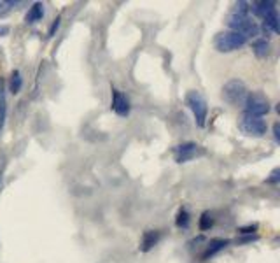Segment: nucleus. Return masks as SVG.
<instances>
[{"label": "nucleus", "mask_w": 280, "mask_h": 263, "mask_svg": "<svg viewBox=\"0 0 280 263\" xmlns=\"http://www.w3.org/2000/svg\"><path fill=\"white\" fill-rule=\"evenodd\" d=\"M228 26L233 32H238L245 39L256 37L259 34V26L256 25V21L249 16V4L247 2H238L235 5V9L231 11V14L228 16Z\"/></svg>", "instance_id": "nucleus-1"}, {"label": "nucleus", "mask_w": 280, "mask_h": 263, "mask_svg": "<svg viewBox=\"0 0 280 263\" xmlns=\"http://www.w3.org/2000/svg\"><path fill=\"white\" fill-rule=\"evenodd\" d=\"M247 39L243 37L238 32H233V30H228V32H221V34L215 35V41H214V46L219 53H231V51L240 49L242 46H245Z\"/></svg>", "instance_id": "nucleus-2"}, {"label": "nucleus", "mask_w": 280, "mask_h": 263, "mask_svg": "<svg viewBox=\"0 0 280 263\" xmlns=\"http://www.w3.org/2000/svg\"><path fill=\"white\" fill-rule=\"evenodd\" d=\"M247 95H249V92H247L245 84L240 79L230 81V83H226L224 88H222V100H224L226 104L235 105V107L245 104Z\"/></svg>", "instance_id": "nucleus-3"}, {"label": "nucleus", "mask_w": 280, "mask_h": 263, "mask_svg": "<svg viewBox=\"0 0 280 263\" xmlns=\"http://www.w3.org/2000/svg\"><path fill=\"white\" fill-rule=\"evenodd\" d=\"M186 104H188V107L191 109L193 114H194L196 125L205 126V120H207L209 109H207V102H205V98H203V95L198 92H189L188 96H186Z\"/></svg>", "instance_id": "nucleus-4"}, {"label": "nucleus", "mask_w": 280, "mask_h": 263, "mask_svg": "<svg viewBox=\"0 0 280 263\" xmlns=\"http://www.w3.org/2000/svg\"><path fill=\"white\" fill-rule=\"evenodd\" d=\"M238 126L243 134L254 135V137H263L266 134V121L263 118L251 116V114L243 113L238 120Z\"/></svg>", "instance_id": "nucleus-5"}, {"label": "nucleus", "mask_w": 280, "mask_h": 263, "mask_svg": "<svg viewBox=\"0 0 280 263\" xmlns=\"http://www.w3.org/2000/svg\"><path fill=\"white\" fill-rule=\"evenodd\" d=\"M243 107H245L247 114L263 118L264 114L270 111V102H268V98L263 95V93H249L247 98H245Z\"/></svg>", "instance_id": "nucleus-6"}, {"label": "nucleus", "mask_w": 280, "mask_h": 263, "mask_svg": "<svg viewBox=\"0 0 280 263\" xmlns=\"http://www.w3.org/2000/svg\"><path fill=\"white\" fill-rule=\"evenodd\" d=\"M200 155H203V149L194 142H186V144H180L175 147V162L179 163L189 162V160L196 158Z\"/></svg>", "instance_id": "nucleus-7"}, {"label": "nucleus", "mask_w": 280, "mask_h": 263, "mask_svg": "<svg viewBox=\"0 0 280 263\" xmlns=\"http://www.w3.org/2000/svg\"><path fill=\"white\" fill-rule=\"evenodd\" d=\"M112 111L117 116H128L130 114V100L121 92L112 90Z\"/></svg>", "instance_id": "nucleus-8"}, {"label": "nucleus", "mask_w": 280, "mask_h": 263, "mask_svg": "<svg viewBox=\"0 0 280 263\" xmlns=\"http://www.w3.org/2000/svg\"><path fill=\"white\" fill-rule=\"evenodd\" d=\"M249 11H252L258 18H263L264 20L268 14H272L273 11H277V9H275V4H273V2H254V4L249 7Z\"/></svg>", "instance_id": "nucleus-9"}, {"label": "nucleus", "mask_w": 280, "mask_h": 263, "mask_svg": "<svg viewBox=\"0 0 280 263\" xmlns=\"http://www.w3.org/2000/svg\"><path fill=\"white\" fill-rule=\"evenodd\" d=\"M264 23H263V30L266 32V34H279L280 32V26H279V14H277V11H273L272 14H268L266 18H264Z\"/></svg>", "instance_id": "nucleus-10"}, {"label": "nucleus", "mask_w": 280, "mask_h": 263, "mask_svg": "<svg viewBox=\"0 0 280 263\" xmlns=\"http://www.w3.org/2000/svg\"><path fill=\"white\" fill-rule=\"evenodd\" d=\"M158 240H159V232H156V230H147L142 237V247H140V249H142L144 253H147L149 249H152V246L158 244Z\"/></svg>", "instance_id": "nucleus-11"}, {"label": "nucleus", "mask_w": 280, "mask_h": 263, "mask_svg": "<svg viewBox=\"0 0 280 263\" xmlns=\"http://www.w3.org/2000/svg\"><path fill=\"white\" fill-rule=\"evenodd\" d=\"M226 246H228V240H222V239H214V240H210L209 247H207V251L203 253V256H201V258H203V260L210 258V256H214L215 253H219L221 249H224Z\"/></svg>", "instance_id": "nucleus-12"}, {"label": "nucleus", "mask_w": 280, "mask_h": 263, "mask_svg": "<svg viewBox=\"0 0 280 263\" xmlns=\"http://www.w3.org/2000/svg\"><path fill=\"white\" fill-rule=\"evenodd\" d=\"M44 16V5L41 2L34 4V7L30 9V13L26 14V23H35V21H41Z\"/></svg>", "instance_id": "nucleus-13"}, {"label": "nucleus", "mask_w": 280, "mask_h": 263, "mask_svg": "<svg viewBox=\"0 0 280 263\" xmlns=\"http://www.w3.org/2000/svg\"><path fill=\"white\" fill-rule=\"evenodd\" d=\"M252 49H254L256 56H259V58H264L268 53H270V42L266 41V39H259V41L254 42V46H252Z\"/></svg>", "instance_id": "nucleus-14"}, {"label": "nucleus", "mask_w": 280, "mask_h": 263, "mask_svg": "<svg viewBox=\"0 0 280 263\" xmlns=\"http://www.w3.org/2000/svg\"><path fill=\"white\" fill-rule=\"evenodd\" d=\"M21 84H23V81H21V74L18 71H13V74H11V83H9V90H11V93H20Z\"/></svg>", "instance_id": "nucleus-15"}, {"label": "nucleus", "mask_w": 280, "mask_h": 263, "mask_svg": "<svg viewBox=\"0 0 280 263\" xmlns=\"http://www.w3.org/2000/svg\"><path fill=\"white\" fill-rule=\"evenodd\" d=\"M175 223H177V226H179V228H186V226H188V223H189V214H188V211H186V209H180L179 214H177Z\"/></svg>", "instance_id": "nucleus-16"}, {"label": "nucleus", "mask_w": 280, "mask_h": 263, "mask_svg": "<svg viewBox=\"0 0 280 263\" xmlns=\"http://www.w3.org/2000/svg\"><path fill=\"white\" fill-rule=\"evenodd\" d=\"M212 225H214L212 214H210V213H203V214H201V217H200V230H209Z\"/></svg>", "instance_id": "nucleus-17"}, {"label": "nucleus", "mask_w": 280, "mask_h": 263, "mask_svg": "<svg viewBox=\"0 0 280 263\" xmlns=\"http://www.w3.org/2000/svg\"><path fill=\"white\" fill-rule=\"evenodd\" d=\"M4 120H5V95L0 96V132H2V126H4Z\"/></svg>", "instance_id": "nucleus-18"}, {"label": "nucleus", "mask_w": 280, "mask_h": 263, "mask_svg": "<svg viewBox=\"0 0 280 263\" xmlns=\"http://www.w3.org/2000/svg\"><path fill=\"white\" fill-rule=\"evenodd\" d=\"M280 181V168H273L272 174H270V177L266 179V183L270 184H277Z\"/></svg>", "instance_id": "nucleus-19"}, {"label": "nucleus", "mask_w": 280, "mask_h": 263, "mask_svg": "<svg viewBox=\"0 0 280 263\" xmlns=\"http://www.w3.org/2000/svg\"><path fill=\"white\" fill-rule=\"evenodd\" d=\"M273 137H275V142H280V125L279 123L273 125Z\"/></svg>", "instance_id": "nucleus-20"}, {"label": "nucleus", "mask_w": 280, "mask_h": 263, "mask_svg": "<svg viewBox=\"0 0 280 263\" xmlns=\"http://www.w3.org/2000/svg\"><path fill=\"white\" fill-rule=\"evenodd\" d=\"M58 26H60V18H56V20H55V23L51 25L49 35H55V32H56V30H58Z\"/></svg>", "instance_id": "nucleus-21"}, {"label": "nucleus", "mask_w": 280, "mask_h": 263, "mask_svg": "<svg viewBox=\"0 0 280 263\" xmlns=\"http://www.w3.org/2000/svg\"><path fill=\"white\" fill-rule=\"evenodd\" d=\"M9 34V26L0 25V35H7Z\"/></svg>", "instance_id": "nucleus-22"}, {"label": "nucleus", "mask_w": 280, "mask_h": 263, "mask_svg": "<svg viewBox=\"0 0 280 263\" xmlns=\"http://www.w3.org/2000/svg\"><path fill=\"white\" fill-rule=\"evenodd\" d=\"M2 95H5V92H4V77H0V96Z\"/></svg>", "instance_id": "nucleus-23"}, {"label": "nucleus", "mask_w": 280, "mask_h": 263, "mask_svg": "<svg viewBox=\"0 0 280 263\" xmlns=\"http://www.w3.org/2000/svg\"><path fill=\"white\" fill-rule=\"evenodd\" d=\"M0 7H2V2H0Z\"/></svg>", "instance_id": "nucleus-24"}]
</instances>
